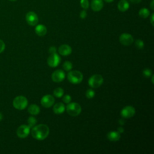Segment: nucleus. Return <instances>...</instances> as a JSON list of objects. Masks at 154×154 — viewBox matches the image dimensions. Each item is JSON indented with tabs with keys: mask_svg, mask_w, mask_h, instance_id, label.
Segmentation results:
<instances>
[{
	"mask_svg": "<svg viewBox=\"0 0 154 154\" xmlns=\"http://www.w3.org/2000/svg\"><path fill=\"white\" fill-rule=\"evenodd\" d=\"M25 19L28 25L31 26H35L38 22L37 15L33 11H29L26 13Z\"/></svg>",
	"mask_w": 154,
	"mask_h": 154,
	"instance_id": "6",
	"label": "nucleus"
},
{
	"mask_svg": "<svg viewBox=\"0 0 154 154\" xmlns=\"http://www.w3.org/2000/svg\"><path fill=\"white\" fill-rule=\"evenodd\" d=\"M117 130H118V132H119V133H122V132H124V129H123L122 127H119V128H118Z\"/></svg>",
	"mask_w": 154,
	"mask_h": 154,
	"instance_id": "34",
	"label": "nucleus"
},
{
	"mask_svg": "<svg viewBox=\"0 0 154 154\" xmlns=\"http://www.w3.org/2000/svg\"><path fill=\"white\" fill-rule=\"evenodd\" d=\"M104 1L108 3H110V2H112L114 0H104Z\"/></svg>",
	"mask_w": 154,
	"mask_h": 154,
	"instance_id": "37",
	"label": "nucleus"
},
{
	"mask_svg": "<svg viewBox=\"0 0 154 154\" xmlns=\"http://www.w3.org/2000/svg\"><path fill=\"white\" fill-rule=\"evenodd\" d=\"M119 42L123 45L129 46L133 43L134 39L132 36L130 34L123 33L119 37Z\"/></svg>",
	"mask_w": 154,
	"mask_h": 154,
	"instance_id": "9",
	"label": "nucleus"
},
{
	"mask_svg": "<svg viewBox=\"0 0 154 154\" xmlns=\"http://www.w3.org/2000/svg\"><path fill=\"white\" fill-rule=\"evenodd\" d=\"M61 61L60 57L56 53L51 54L47 60L48 64L51 67H57Z\"/></svg>",
	"mask_w": 154,
	"mask_h": 154,
	"instance_id": "7",
	"label": "nucleus"
},
{
	"mask_svg": "<svg viewBox=\"0 0 154 154\" xmlns=\"http://www.w3.org/2000/svg\"><path fill=\"white\" fill-rule=\"evenodd\" d=\"M138 14L142 18H147L150 14V11L146 8H142L138 12Z\"/></svg>",
	"mask_w": 154,
	"mask_h": 154,
	"instance_id": "20",
	"label": "nucleus"
},
{
	"mask_svg": "<svg viewBox=\"0 0 154 154\" xmlns=\"http://www.w3.org/2000/svg\"><path fill=\"white\" fill-rule=\"evenodd\" d=\"M49 129L45 124H40L32 127L31 135L33 138L38 140H45L49 135Z\"/></svg>",
	"mask_w": 154,
	"mask_h": 154,
	"instance_id": "1",
	"label": "nucleus"
},
{
	"mask_svg": "<svg viewBox=\"0 0 154 154\" xmlns=\"http://www.w3.org/2000/svg\"><path fill=\"white\" fill-rule=\"evenodd\" d=\"M35 32L38 35L43 36L46 34L47 29L45 25L40 24L36 26L35 28Z\"/></svg>",
	"mask_w": 154,
	"mask_h": 154,
	"instance_id": "17",
	"label": "nucleus"
},
{
	"mask_svg": "<svg viewBox=\"0 0 154 154\" xmlns=\"http://www.w3.org/2000/svg\"><path fill=\"white\" fill-rule=\"evenodd\" d=\"M54 97L51 94L45 95L41 99V104L45 108H49L54 103Z\"/></svg>",
	"mask_w": 154,
	"mask_h": 154,
	"instance_id": "12",
	"label": "nucleus"
},
{
	"mask_svg": "<svg viewBox=\"0 0 154 154\" xmlns=\"http://www.w3.org/2000/svg\"><path fill=\"white\" fill-rule=\"evenodd\" d=\"M30 132V128L28 125H22L20 126L16 131L17 135L21 138H26Z\"/></svg>",
	"mask_w": 154,
	"mask_h": 154,
	"instance_id": "10",
	"label": "nucleus"
},
{
	"mask_svg": "<svg viewBox=\"0 0 154 154\" xmlns=\"http://www.w3.org/2000/svg\"><path fill=\"white\" fill-rule=\"evenodd\" d=\"M80 4H81V6L85 10V9H87L88 8L89 2H88V0H81L80 1Z\"/></svg>",
	"mask_w": 154,
	"mask_h": 154,
	"instance_id": "27",
	"label": "nucleus"
},
{
	"mask_svg": "<svg viewBox=\"0 0 154 154\" xmlns=\"http://www.w3.org/2000/svg\"><path fill=\"white\" fill-rule=\"evenodd\" d=\"M119 123H120V125H123V123H124V122H123V120H119Z\"/></svg>",
	"mask_w": 154,
	"mask_h": 154,
	"instance_id": "36",
	"label": "nucleus"
},
{
	"mask_svg": "<svg viewBox=\"0 0 154 154\" xmlns=\"http://www.w3.org/2000/svg\"><path fill=\"white\" fill-rule=\"evenodd\" d=\"M103 6L102 0H92L91 2V8L94 11H99Z\"/></svg>",
	"mask_w": 154,
	"mask_h": 154,
	"instance_id": "13",
	"label": "nucleus"
},
{
	"mask_svg": "<svg viewBox=\"0 0 154 154\" xmlns=\"http://www.w3.org/2000/svg\"><path fill=\"white\" fill-rule=\"evenodd\" d=\"M143 75L146 78H149L152 75V71L150 69H146L143 71Z\"/></svg>",
	"mask_w": 154,
	"mask_h": 154,
	"instance_id": "26",
	"label": "nucleus"
},
{
	"mask_svg": "<svg viewBox=\"0 0 154 154\" xmlns=\"http://www.w3.org/2000/svg\"><path fill=\"white\" fill-rule=\"evenodd\" d=\"M135 45L138 49H142L144 48V42L141 40L138 39L135 41Z\"/></svg>",
	"mask_w": 154,
	"mask_h": 154,
	"instance_id": "24",
	"label": "nucleus"
},
{
	"mask_svg": "<svg viewBox=\"0 0 154 154\" xmlns=\"http://www.w3.org/2000/svg\"><path fill=\"white\" fill-rule=\"evenodd\" d=\"M118 9L121 12H125L128 10L129 7V2L126 0H121L119 2L117 5Z\"/></svg>",
	"mask_w": 154,
	"mask_h": 154,
	"instance_id": "15",
	"label": "nucleus"
},
{
	"mask_svg": "<svg viewBox=\"0 0 154 154\" xmlns=\"http://www.w3.org/2000/svg\"><path fill=\"white\" fill-rule=\"evenodd\" d=\"M107 137L109 141H117L120 138V133H119L118 132L111 131L108 133Z\"/></svg>",
	"mask_w": 154,
	"mask_h": 154,
	"instance_id": "18",
	"label": "nucleus"
},
{
	"mask_svg": "<svg viewBox=\"0 0 154 154\" xmlns=\"http://www.w3.org/2000/svg\"><path fill=\"white\" fill-rule=\"evenodd\" d=\"M153 16H154V14L152 13L150 16V22H151V24L152 25V26H153Z\"/></svg>",
	"mask_w": 154,
	"mask_h": 154,
	"instance_id": "35",
	"label": "nucleus"
},
{
	"mask_svg": "<svg viewBox=\"0 0 154 154\" xmlns=\"http://www.w3.org/2000/svg\"><path fill=\"white\" fill-rule=\"evenodd\" d=\"M103 82L102 76L100 75L96 74L91 76L88 79V85L92 88H98Z\"/></svg>",
	"mask_w": 154,
	"mask_h": 154,
	"instance_id": "5",
	"label": "nucleus"
},
{
	"mask_svg": "<svg viewBox=\"0 0 154 154\" xmlns=\"http://www.w3.org/2000/svg\"><path fill=\"white\" fill-rule=\"evenodd\" d=\"M2 119V115L1 114V113H0V121H1Z\"/></svg>",
	"mask_w": 154,
	"mask_h": 154,
	"instance_id": "38",
	"label": "nucleus"
},
{
	"mask_svg": "<svg viewBox=\"0 0 154 154\" xmlns=\"http://www.w3.org/2000/svg\"><path fill=\"white\" fill-rule=\"evenodd\" d=\"M10 1H16V0H10Z\"/></svg>",
	"mask_w": 154,
	"mask_h": 154,
	"instance_id": "40",
	"label": "nucleus"
},
{
	"mask_svg": "<svg viewBox=\"0 0 154 154\" xmlns=\"http://www.w3.org/2000/svg\"><path fill=\"white\" fill-rule=\"evenodd\" d=\"M13 105L15 108L22 110L26 107L28 105V100L23 96H18L14 99Z\"/></svg>",
	"mask_w": 154,
	"mask_h": 154,
	"instance_id": "4",
	"label": "nucleus"
},
{
	"mask_svg": "<svg viewBox=\"0 0 154 154\" xmlns=\"http://www.w3.org/2000/svg\"><path fill=\"white\" fill-rule=\"evenodd\" d=\"M67 79L70 83L79 84L83 79V75L78 70H72L68 73Z\"/></svg>",
	"mask_w": 154,
	"mask_h": 154,
	"instance_id": "2",
	"label": "nucleus"
},
{
	"mask_svg": "<svg viewBox=\"0 0 154 154\" xmlns=\"http://www.w3.org/2000/svg\"><path fill=\"white\" fill-rule=\"evenodd\" d=\"M37 123V120L35 117H29L28 119V126L31 128H32L35 125V123Z\"/></svg>",
	"mask_w": 154,
	"mask_h": 154,
	"instance_id": "23",
	"label": "nucleus"
},
{
	"mask_svg": "<svg viewBox=\"0 0 154 154\" xmlns=\"http://www.w3.org/2000/svg\"><path fill=\"white\" fill-rule=\"evenodd\" d=\"M153 77H154V76L152 75V82L153 84Z\"/></svg>",
	"mask_w": 154,
	"mask_h": 154,
	"instance_id": "39",
	"label": "nucleus"
},
{
	"mask_svg": "<svg viewBox=\"0 0 154 154\" xmlns=\"http://www.w3.org/2000/svg\"><path fill=\"white\" fill-rule=\"evenodd\" d=\"M28 111L31 115H37L40 112V108L35 104H32L29 106Z\"/></svg>",
	"mask_w": 154,
	"mask_h": 154,
	"instance_id": "19",
	"label": "nucleus"
},
{
	"mask_svg": "<svg viewBox=\"0 0 154 154\" xmlns=\"http://www.w3.org/2000/svg\"><path fill=\"white\" fill-rule=\"evenodd\" d=\"M150 7L152 10L154 9V0H152L151 1V2L150 4Z\"/></svg>",
	"mask_w": 154,
	"mask_h": 154,
	"instance_id": "32",
	"label": "nucleus"
},
{
	"mask_svg": "<svg viewBox=\"0 0 154 154\" xmlns=\"http://www.w3.org/2000/svg\"><path fill=\"white\" fill-rule=\"evenodd\" d=\"M49 52L51 54H54V53H56L57 52V49L55 46H51L49 48Z\"/></svg>",
	"mask_w": 154,
	"mask_h": 154,
	"instance_id": "30",
	"label": "nucleus"
},
{
	"mask_svg": "<svg viewBox=\"0 0 154 154\" xmlns=\"http://www.w3.org/2000/svg\"><path fill=\"white\" fill-rule=\"evenodd\" d=\"M63 69L66 71H69V70H70L72 69L73 65H72V63L70 61H65L63 63Z\"/></svg>",
	"mask_w": 154,
	"mask_h": 154,
	"instance_id": "22",
	"label": "nucleus"
},
{
	"mask_svg": "<svg viewBox=\"0 0 154 154\" xmlns=\"http://www.w3.org/2000/svg\"><path fill=\"white\" fill-rule=\"evenodd\" d=\"M86 16H87V13H86V11L85 10H82V11H81V13H80V17L81 19H85Z\"/></svg>",
	"mask_w": 154,
	"mask_h": 154,
	"instance_id": "31",
	"label": "nucleus"
},
{
	"mask_svg": "<svg viewBox=\"0 0 154 154\" xmlns=\"http://www.w3.org/2000/svg\"><path fill=\"white\" fill-rule=\"evenodd\" d=\"M63 100L64 102L66 103H70V102L71 101V97L70 95L69 94H66L64 96H63Z\"/></svg>",
	"mask_w": 154,
	"mask_h": 154,
	"instance_id": "28",
	"label": "nucleus"
},
{
	"mask_svg": "<svg viewBox=\"0 0 154 154\" xmlns=\"http://www.w3.org/2000/svg\"><path fill=\"white\" fill-rule=\"evenodd\" d=\"M130 1L134 4H138L141 1V0H130Z\"/></svg>",
	"mask_w": 154,
	"mask_h": 154,
	"instance_id": "33",
	"label": "nucleus"
},
{
	"mask_svg": "<svg viewBox=\"0 0 154 154\" xmlns=\"http://www.w3.org/2000/svg\"><path fill=\"white\" fill-rule=\"evenodd\" d=\"M64 94V90L60 87L56 88L54 90V94L57 97H61Z\"/></svg>",
	"mask_w": 154,
	"mask_h": 154,
	"instance_id": "21",
	"label": "nucleus"
},
{
	"mask_svg": "<svg viewBox=\"0 0 154 154\" xmlns=\"http://www.w3.org/2000/svg\"><path fill=\"white\" fill-rule=\"evenodd\" d=\"M53 111L57 114H61L65 111V106L61 102L57 103L53 107Z\"/></svg>",
	"mask_w": 154,
	"mask_h": 154,
	"instance_id": "16",
	"label": "nucleus"
},
{
	"mask_svg": "<svg viewBox=\"0 0 154 154\" xmlns=\"http://www.w3.org/2000/svg\"><path fill=\"white\" fill-rule=\"evenodd\" d=\"M135 113V109L134 107L131 106H126L124 107L120 112V114L122 117L125 119H128L133 117Z\"/></svg>",
	"mask_w": 154,
	"mask_h": 154,
	"instance_id": "8",
	"label": "nucleus"
},
{
	"mask_svg": "<svg viewBox=\"0 0 154 154\" xmlns=\"http://www.w3.org/2000/svg\"><path fill=\"white\" fill-rule=\"evenodd\" d=\"M58 52L62 55L67 56L71 54L72 48L70 46L67 45H63L59 47Z\"/></svg>",
	"mask_w": 154,
	"mask_h": 154,
	"instance_id": "14",
	"label": "nucleus"
},
{
	"mask_svg": "<svg viewBox=\"0 0 154 154\" xmlns=\"http://www.w3.org/2000/svg\"><path fill=\"white\" fill-rule=\"evenodd\" d=\"M4 49H5V43L2 40H0V53L2 52Z\"/></svg>",
	"mask_w": 154,
	"mask_h": 154,
	"instance_id": "29",
	"label": "nucleus"
},
{
	"mask_svg": "<svg viewBox=\"0 0 154 154\" xmlns=\"http://www.w3.org/2000/svg\"><path fill=\"white\" fill-rule=\"evenodd\" d=\"M66 111L71 116H77L81 112V106L80 105L76 102L69 103L66 106Z\"/></svg>",
	"mask_w": 154,
	"mask_h": 154,
	"instance_id": "3",
	"label": "nucleus"
},
{
	"mask_svg": "<svg viewBox=\"0 0 154 154\" xmlns=\"http://www.w3.org/2000/svg\"><path fill=\"white\" fill-rule=\"evenodd\" d=\"M95 95V92L92 89H88L87 90L85 93V96L88 99H91L93 98Z\"/></svg>",
	"mask_w": 154,
	"mask_h": 154,
	"instance_id": "25",
	"label": "nucleus"
},
{
	"mask_svg": "<svg viewBox=\"0 0 154 154\" xmlns=\"http://www.w3.org/2000/svg\"><path fill=\"white\" fill-rule=\"evenodd\" d=\"M65 73L63 70L58 69L54 71L51 75L52 81L55 82H60L63 81L65 78Z\"/></svg>",
	"mask_w": 154,
	"mask_h": 154,
	"instance_id": "11",
	"label": "nucleus"
}]
</instances>
